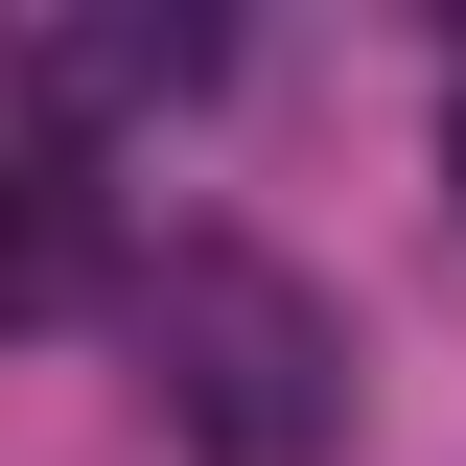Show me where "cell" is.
I'll list each match as a JSON object with an SVG mask.
<instances>
[{
  "label": "cell",
  "mask_w": 466,
  "mask_h": 466,
  "mask_svg": "<svg viewBox=\"0 0 466 466\" xmlns=\"http://www.w3.org/2000/svg\"><path fill=\"white\" fill-rule=\"evenodd\" d=\"M116 327H140V397H164L187 466H327L350 443V327L257 233H164V257L116 280Z\"/></svg>",
  "instance_id": "6da1fadb"
},
{
  "label": "cell",
  "mask_w": 466,
  "mask_h": 466,
  "mask_svg": "<svg viewBox=\"0 0 466 466\" xmlns=\"http://www.w3.org/2000/svg\"><path fill=\"white\" fill-rule=\"evenodd\" d=\"M0 70H24V116H187L233 47L164 0V24H0Z\"/></svg>",
  "instance_id": "7a4b0ae2"
},
{
  "label": "cell",
  "mask_w": 466,
  "mask_h": 466,
  "mask_svg": "<svg viewBox=\"0 0 466 466\" xmlns=\"http://www.w3.org/2000/svg\"><path fill=\"white\" fill-rule=\"evenodd\" d=\"M94 303V164L70 140H0V327Z\"/></svg>",
  "instance_id": "3957f363"
},
{
  "label": "cell",
  "mask_w": 466,
  "mask_h": 466,
  "mask_svg": "<svg viewBox=\"0 0 466 466\" xmlns=\"http://www.w3.org/2000/svg\"><path fill=\"white\" fill-rule=\"evenodd\" d=\"M443 187H466V94H443Z\"/></svg>",
  "instance_id": "277c9868"
}]
</instances>
